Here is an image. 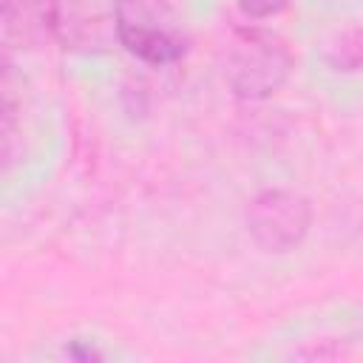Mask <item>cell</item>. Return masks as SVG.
<instances>
[{
	"mask_svg": "<svg viewBox=\"0 0 363 363\" xmlns=\"http://www.w3.org/2000/svg\"><path fill=\"white\" fill-rule=\"evenodd\" d=\"M295 68L289 45L269 28L241 26L233 31L224 54V79L233 96L261 102L275 96Z\"/></svg>",
	"mask_w": 363,
	"mask_h": 363,
	"instance_id": "1",
	"label": "cell"
},
{
	"mask_svg": "<svg viewBox=\"0 0 363 363\" xmlns=\"http://www.w3.org/2000/svg\"><path fill=\"white\" fill-rule=\"evenodd\" d=\"M113 31L119 45L147 65H173L187 51L182 28L150 0H116Z\"/></svg>",
	"mask_w": 363,
	"mask_h": 363,
	"instance_id": "2",
	"label": "cell"
},
{
	"mask_svg": "<svg viewBox=\"0 0 363 363\" xmlns=\"http://www.w3.org/2000/svg\"><path fill=\"white\" fill-rule=\"evenodd\" d=\"M244 221L252 244L261 252L281 255L303 244L312 227V204L295 190L267 187L247 204Z\"/></svg>",
	"mask_w": 363,
	"mask_h": 363,
	"instance_id": "3",
	"label": "cell"
},
{
	"mask_svg": "<svg viewBox=\"0 0 363 363\" xmlns=\"http://www.w3.org/2000/svg\"><path fill=\"white\" fill-rule=\"evenodd\" d=\"M0 6H3L0 23L6 43L34 48L60 34L62 14L57 0H3Z\"/></svg>",
	"mask_w": 363,
	"mask_h": 363,
	"instance_id": "4",
	"label": "cell"
},
{
	"mask_svg": "<svg viewBox=\"0 0 363 363\" xmlns=\"http://www.w3.org/2000/svg\"><path fill=\"white\" fill-rule=\"evenodd\" d=\"M323 62L332 71H340V74L360 71L363 68V28L354 26V28L337 31L332 40H326V45H323Z\"/></svg>",
	"mask_w": 363,
	"mask_h": 363,
	"instance_id": "5",
	"label": "cell"
},
{
	"mask_svg": "<svg viewBox=\"0 0 363 363\" xmlns=\"http://www.w3.org/2000/svg\"><path fill=\"white\" fill-rule=\"evenodd\" d=\"M292 0H238V9L244 17L250 20H267V17H275L281 14Z\"/></svg>",
	"mask_w": 363,
	"mask_h": 363,
	"instance_id": "6",
	"label": "cell"
},
{
	"mask_svg": "<svg viewBox=\"0 0 363 363\" xmlns=\"http://www.w3.org/2000/svg\"><path fill=\"white\" fill-rule=\"evenodd\" d=\"M68 354H71V357H85V360H88V357H99V352H94V349H88V346H85V349L71 346V349H68Z\"/></svg>",
	"mask_w": 363,
	"mask_h": 363,
	"instance_id": "7",
	"label": "cell"
}]
</instances>
